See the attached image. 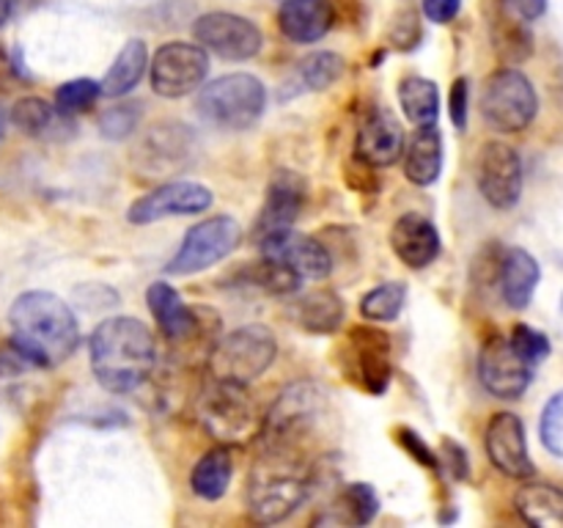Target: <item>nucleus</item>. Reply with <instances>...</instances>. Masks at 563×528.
Instances as JSON below:
<instances>
[{
  "label": "nucleus",
  "mask_w": 563,
  "mask_h": 528,
  "mask_svg": "<svg viewBox=\"0 0 563 528\" xmlns=\"http://www.w3.org/2000/svg\"><path fill=\"white\" fill-rule=\"evenodd\" d=\"M11 344L36 369L69 361L80 346V324L71 308L53 292H22L9 311Z\"/></svg>",
  "instance_id": "1"
},
{
  "label": "nucleus",
  "mask_w": 563,
  "mask_h": 528,
  "mask_svg": "<svg viewBox=\"0 0 563 528\" xmlns=\"http://www.w3.org/2000/svg\"><path fill=\"white\" fill-rule=\"evenodd\" d=\"M91 372L110 394H132L141 388L157 363L154 336L141 319L110 317L97 324L88 341Z\"/></svg>",
  "instance_id": "2"
},
{
  "label": "nucleus",
  "mask_w": 563,
  "mask_h": 528,
  "mask_svg": "<svg viewBox=\"0 0 563 528\" xmlns=\"http://www.w3.org/2000/svg\"><path fill=\"white\" fill-rule=\"evenodd\" d=\"M328 418V391L311 380H297V383L286 385L273 407L264 413L256 443L258 449H275L302 457V460H317L313 451L319 449Z\"/></svg>",
  "instance_id": "3"
},
{
  "label": "nucleus",
  "mask_w": 563,
  "mask_h": 528,
  "mask_svg": "<svg viewBox=\"0 0 563 528\" xmlns=\"http://www.w3.org/2000/svg\"><path fill=\"white\" fill-rule=\"evenodd\" d=\"M313 460L275 449H258L247 479V512L256 522H284L311 498Z\"/></svg>",
  "instance_id": "4"
},
{
  "label": "nucleus",
  "mask_w": 563,
  "mask_h": 528,
  "mask_svg": "<svg viewBox=\"0 0 563 528\" xmlns=\"http://www.w3.org/2000/svg\"><path fill=\"white\" fill-rule=\"evenodd\" d=\"M196 421L209 438L234 449L258 438L264 413L247 385L209 377V383L196 396Z\"/></svg>",
  "instance_id": "5"
},
{
  "label": "nucleus",
  "mask_w": 563,
  "mask_h": 528,
  "mask_svg": "<svg viewBox=\"0 0 563 528\" xmlns=\"http://www.w3.org/2000/svg\"><path fill=\"white\" fill-rule=\"evenodd\" d=\"M267 108V88L258 77L247 72L214 77L203 88H198L196 110L209 127L225 132L251 130L262 119Z\"/></svg>",
  "instance_id": "6"
},
{
  "label": "nucleus",
  "mask_w": 563,
  "mask_h": 528,
  "mask_svg": "<svg viewBox=\"0 0 563 528\" xmlns=\"http://www.w3.org/2000/svg\"><path fill=\"white\" fill-rule=\"evenodd\" d=\"M275 355H278V341L273 330L264 324H242L214 341L207 355L209 377L251 385L273 366Z\"/></svg>",
  "instance_id": "7"
},
{
  "label": "nucleus",
  "mask_w": 563,
  "mask_h": 528,
  "mask_svg": "<svg viewBox=\"0 0 563 528\" xmlns=\"http://www.w3.org/2000/svg\"><path fill=\"white\" fill-rule=\"evenodd\" d=\"M539 113L533 82L515 66L493 72L482 91V116L493 130L522 132Z\"/></svg>",
  "instance_id": "8"
},
{
  "label": "nucleus",
  "mask_w": 563,
  "mask_h": 528,
  "mask_svg": "<svg viewBox=\"0 0 563 528\" xmlns=\"http://www.w3.org/2000/svg\"><path fill=\"white\" fill-rule=\"evenodd\" d=\"M242 229L231 215H214V218L201 220L185 234L179 253L168 262L165 273L168 275H192L203 273L212 264L223 262L225 256L240 248Z\"/></svg>",
  "instance_id": "9"
},
{
  "label": "nucleus",
  "mask_w": 563,
  "mask_h": 528,
  "mask_svg": "<svg viewBox=\"0 0 563 528\" xmlns=\"http://www.w3.org/2000/svg\"><path fill=\"white\" fill-rule=\"evenodd\" d=\"M341 366L357 388L383 396L394 380L390 339L377 328H352L341 346Z\"/></svg>",
  "instance_id": "10"
},
{
  "label": "nucleus",
  "mask_w": 563,
  "mask_h": 528,
  "mask_svg": "<svg viewBox=\"0 0 563 528\" xmlns=\"http://www.w3.org/2000/svg\"><path fill=\"white\" fill-rule=\"evenodd\" d=\"M209 75V53L201 44L168 42L154 53L148 77L157 97L181 99L198 91Z\"/></svg>",
  "instance_id": "11"
},
{
  "label": "nucleus",
  "mask_w": 563,
  "mask_h": 528,
  "mask_svg": "<svg viewBox=\"0 0 563 528\" xmlns=\"http://www.w3.org/2000/svg\"><path fill=\"white\" fill-rule=\"evenodd\" d=\"M192 36L207 53L225 61L256 58L264 47L262 28L242 14L231 11H209L192 22Z\"/></svg>",
  "instance_id": "12"
},
{
  "label": "nucleus",
  "mask_w": 563,
  "mask_h": 528,
  "mask_svg": "<svg viewBox=\"0 0 563 528\" xmlns=\"http://www.w3.org/2000/svg\"><path fill=\"white\" fill-rule=\"evenodd\" d=\"M533 369L506 336H489L478 352V380L498 399H520L533 383Z\"/></svg>",
  "instance_id": "13"
},
{
  "label": "nucleus",
  "mask_w": 563,
  "mask_h": 528,
  "mask_svg": "<svg viewBox=\"0 0 563 528\" xmlns=\"http://www.w3.org/2000/svg\"><path fill=\"white\" fill-rule=\"evenodd\" d=\"M212 190L203 187L201 182L170 179L137 198L126 209V220L132 226H148L163 218H170V215H201L212 207Z\"/></svg>",
  "instance_id": "14"
},
{
  "label": "nucleus",
  "mask_w": 563,
  "mask_h": 528,
  "mask_svg": "<svg viewBox=\"0 0 563 528\" xmlns=\"http://www.w3.org/2000/svg\"><path fill=\"white\" fill-rule=\"evenodd\" d=\"M478 190L495 209L517 207L522 196V160L504 141H489L478 154Z\"/></svg>",
  "instance_id": "15"
},
{
  "label": "nucleus",
  "mask_w": 563,
  "mask_h": 528,
  "mask_svg": "<svg viewBox=\"0 0 563 528\" xmlns=\"http://www.w3.org/2000/svg\"><path fill=\"white\" fill-rule=\"evenodd\" d=\"M258 248H262V256L286 264L300 278L322 280L333 273V256H330L328 245L319 242L317 237L300 234L291 226L262 234L258 237Z\"/></svg>",
  "instance_id": "16"
},
{
  "label": "nucleus",
  "mask_w": 563,
  "mask_h": 528,
  "mask_svg": "<svg viewBox=\"0 0 563 528\" xmlns=\"http://www.w3.org/2000/svg\"><path fill=\"white\" fill-rule=\"evenodd\" d=\"M484 446H487V457L504 476L509 479H531L537 473L531 454H528V438L526 424L515 413H495L487 424V435H484Z\"/></svg>",
  "instance_id": "17"
},
{
  "label": "nucleus",
  "mask_w": 563,
  "mask_h": 528,
  "mask_svg": "<svg viewBox=\"0 0 563 528\" xmlns=\"http://www.w3.org/2000/svg\"><path fill=\"white\" fill-rule=\"evenodd\" d=\"M405 154V130L385 108H372L355 135V157L368 168H388Z\"/></svg>",
  "instance_id": "18"
},
{
  "label": "nucleus",
  "mask_w": 563,
  "mask_h": 528,
  "mask_svg": "<svg viewBox=\"0 0 563 528\" xmlns=\"http://www.w3.org/2000/svg\"><path fill=\"white\" fill-rule=\"evenodd\" d=\"M308 187L306 179L295 170H275L267 187V201H264L262 215L256 220V237L269 234V231L289 229L300 218L306 207Z\"/></svg>",
  "instance_id": "19"
},
{
  "label": "nucleus",
  "mask_w": 563,
  "mask_h": 528,
  "mask_svg": "<svg viewBox=\"0 0 563 528\" xmlns=\"http://www.w3.org/2000/svg\"><path fill=\"white\" fill-rule=\"evenodd\" d=\"M390 245L407 267L423 270L440 256L443 242H440V231L432 220L418 212H407L396 220L394 231H390Z\"/></svg>",
  "instance_id": "20"
},
{
  "label": "nucleus",
  "mask_w": 563,
  "mask_h": 528,
  "mask_svg": "<svg viewBox=\"0 0 563 528\" xmlns=\"http://www.w3.org/2000/svg\"><path fill=\"white\" fill-rule=\"evenodd\" d=\"M335 9L330 0H284L278 9V28L289 42L313 44L333 28Z\"/></svg>",
  "instance_id": "21"
},
{
  "label": "nucleus",
  "mask_w": 563,
  "mask_h": 528,
  "mask_svg": "<svg viewBox=\"0 0 563 528\" xmlns=\"http://www.w3.org/2000/svg\"><path fill=\"white\" fill-rule=\"evenodd\" d=\"M539 278H542V270L539 262L526 251V248H509L500 256V292H504L506 306L522 311L528 308V302L533 300V292H537Z\"/></svg>",
  "instance_id": "22"
},
{
  "label": "nucleus",
  "mask_w": 563,
  "mask_h": 528,
  "mask_svg": "<svg viewBox=\"0 0 563 528\" xmlns=\"http://www.w3.org/2000/svg\"><path fill=\"white\" fill-rule=\"evenodd\" d=\"M401 157H405V174L412 185H434L443 174V135L438 124L416 127Z\"/></svg>",
  "instance_id": "23"
},
{
  "label": "nucleus",
  "mask_w": 563,
  "mask_h": 528,
  "mask_svg": "<svg viewBox=\"0 0 563 528\" xmlns=\"http://www.w3.org/2000/svg\"><path fill=\"white\" fill-rule=\"evenodd\" d=\"M137 154L146 160V170L163 168L174 174L176 168L190 163V130L176 121L157 124L148 132Z\"/></svg>",
  "instance_id": "24"
},
{
  "label": "nucleus",
  "mask_w": 563,
  "mask_h": 528,
  "mask_svg": "<svg viewBox=\"0 0 563 528\" xmlns=\"http://www.w3.org/2000/svg\"><path fill=\"white\" fill-rule=\"evenodd\" d=\"M291 319L306 333L330 336L344 324V300L333 289L308 292L291 306Z\"/></svg>",
  "instance_id": "25"
},
{
  "label": "nucleus",
  "mask_w": 563,
  "mask_h": 528,
  "mask_svg": "<svg viewBox=\"0 0 563 528\" xmlns=\"http://www.w3.org/2000/svg\"><path fill=\"white\" fill-rule=\"evenodd\" d=\"M517 515L537 528H563V490L548 482H528L515 495Z\"/></svg>",
  "instance_id": "26"
},
{
  "label": "nucleus",
  "mask_w": 563,
  "mask_h": 528,
  "mask_svg": "<svg viewBox=\"0 0 563 528\" xmlns=\"http://www.w3.org/2000/svg\"><path fill=\"white\" fill-rule=\"evenodd\" d=\"M231 476H234V449L218 443L196 462L190 473V487L198 498L220 501L229 493Z\"/></svg>",
  "instance_id": "27"
},
{
  "label": "nucleus",
  "mask_w": 563,
  "mask_h": 528,
  "mask_svg": "<svg viewBox=\"0 0 563 528\" xmlns=\"http://www.w3.org/2000/svg\"><path fill=\"white\" fill-rule=\"evenodd\" d=\"M146 69H148L146 44H143V38H130V42L119 50L113 64H110L104 80L99 82V86H102V97L119 99L124 97V94H130L132 88L141 82V77L146 75Z\"/></svg>",
  "instance_id": "28"
},
{
  "label": "nucleus",
  "mask_w": 563,
  "mask_h": 528,
  "mask_svg": "<svg viewBox=\"0 0 563 528\" xmlns=\"http://www.w3.org/2000/svg\"><path fill=\"white\" fill-rule=\"evenodd\" d=\"M328 515H322V522H350V526H368L379 512V495L372 484L352 482L339 490L333 501L328 504Z\"/></svg>",
  "instance_id": "29"
},
{
  "label": "nucleus",
  "mask_w": 563,
  "mask_h": 528,
  "mask_svg": "<svg viewBox=\"0 0 563 528\" xmlns=\"http://www.w3.org/2000/svg\"><path fill=\"white\" fill-rule=\"evenodd\" d=\"M399 105L416 127L438 124L440 91L438 82L427 77H407L399 82Z\"/></svg>",
  "instance_id": "30"
},
{
  "label": "nucleus",
  "mask_w": 563,
  "mask_h": 528,
  "mask_svg": "<svg viewBox=\"0 0 563 528\" xmlns=\"http://www.w3.org/2000/svg\"><path fill=\"white\" fill-rule=\"evenodd\" d=\"M493 42H495V53L500 55V61L506 64H522L526 58H531L533 53V36L531 31L526 28V22L515 20L509 16V11H500L493 22Z\"/></svg>",
  "instance_id": "31"
},
{
  "label": "nucleus",
  "mask_w": 563,
  "mask_h": 528,
  "mask_svg": "<svg viewBox=\"0 0 563 528\" xmlns=\"http://www.w3.org/2000/svg\"><path fill=\"white\" fill-rule=\"evenodd\" d=\"M245 278L247 284L256 286V289L262 292H269V295H295L302 284V278L295 270H289L286 264L267 256H262V262L251 264V267L245 270Z\"/></svg>",
  "instance_id": "32"
},
{
  "label": "nucleus",
  "mask_w": 563,
  "mask_h": 528,
  "mask_svg": "<svg viewBox=\"0 0 563 528\" xmlns=\"http://www.w3.org/2000/svg\"><path fill=\"white\" fill-rule=\"evenodd\" d=\"M346 61L333 50H317V53L306 55L300 61V80L306 82L311 91H328L330 86L344 77Z\"/></svg>",
  "instance_id": "33"
},
{
  "label": "nucleus",
  "mask_w": 563,
  "mask_h": 528,
  "mask_svg": "<svg viewBox=\"0 0 563 528\" xmlns=\"http://www.w3.org/2000/svg\"><path fill=\"white\" fill-rule=\"evenodd\" d=\"M407 302V286L401 280L379 284L377 289L366 292L361 300V314L372 322H394Z\"/></svg>",
  "instance_id": "34"
},
{
  "label": "nucleus",
  "mask_w": 563,
  "mask_h": 528,
  "mask_svg": "<svg viewBox=\"0 0 563 528\" xmlns=\"http://www.w3.org/2000/svg\"><path fill=\"white\" fill-rule=\"evenodd\" d=\"M55 116H58V110H55V105H49L47 99L22 97L16 99V105L11 108V124L20 132H25V135L38 138L44 135V132L53 130Z\"/></svg>",
  "instance_id": "35"
},
{
  "label": "nucleus",
  "mask_w": 563,
  "mask_h": 528,
  "mask_svg": "<svg viewBox=\"0 0 563 528\" xmlns=\"http://www.w3.org/2000/svg\"><path fill=\"white\" fill-rule=\"evenodd\" d=\"M102 97V86L91 77H77V80H66L55 88V110L58 116H75L86 113Z\"/></svg>",
  "instance_id": "36"
},
{
  "label": "nucleus",
  "mask_w": 563,
  "mask_h": 528,
  "mask_svg": "<svg viewBox=\"0 0 563 528\" xmlns=\"http://www.w3.org/2000/svg\"><path fill=\"white\" fill-rule=\"evenodd\" d=\"M137 121H141V105L137 102L115 105V108H110L108 113L102 116L99 130H102V135L110 138V141H124L126 135L135 132Z\"/></svg>",
  "instance_id": "37"
},
{
  "label": "nucleus",
  "mask_w": 563,
  "mask_h": 528,
  "mask_svg": "<svg viewBox=\"0 0 563 528\" xmlns=\"http://www.w3.org/2000/svg\"><path fill=\"white\" fill-rule=\"evenodd\" d=\"M539 432H542L544 449H548L550 454L563 457V391H559V394L544 405Z\"/></svg>",
  "instance_id": "38"
},
{
  "label": "nucleus",
  "mask_w": 563,
  "mask_h": 528,
  "mask_svg": "<svg viewBox=\"0 0 563 528\" xmlns=\"http://www.w3.org/2000/svg\"><path fill=\"white\" fill-rule=\"evenodd\" d=\"M509 341L528 363H533V366L542 363L544 358L550 355V339L542 333V330L531 328V324H515Z\"/></svg>",
  "instance_id": "39"
},
{
  "label": "nucleus",
  "mask_w": 563,
  "mask_h": 528,
  "mask_svg": "<svg viewBox=\"0 0 563 528\" xmlns=\"http://www.w3.org/2000/svg\"><path fill=\"white\" fill-rule=\"evenodd\" d=\"M438 462L440 465H445V471H449L456 482L467 479V473H471V460H467V451L462 449L460 443H454L451 438H445L443 446H440Z\"/></svg>",
  "instance_id": "40"
},
{
  "label": "nucleus",
  "mask_w": 563,
  "mask_h": 528,
  "mask_svg": "<svg viewBox=\"0 0 563 528\" xmlns=\"http://www.w3.org/2000/svg\"><path fill=\"white\" fill-rule=\"evenodd\" d=\"M467 108H471V82H467V77H456L454 86H451L449 110L451 121L460 132L467 130Z\"/></svg>",
  "instance_id": "41"
},
{
  "label": "nucleus",
  "mask_w": 563,
  "mask_h": 528,
  "mask_svg": "<svg viewBox=\"0 0 563 528\" xmlns=\"http://www.w3.org/2000/svg\"><path fill=\"white\" fill-rule=\"evenodd\" d=\"M396 438H399V443L405 446V449L410 451V454L416 457V460L421 462V465H427V468H440L438 454H434V451L429 449L427 440H423L421 435L412 432V429H407V427H401V429H396Z\"/></svg>",
  "instance_id": "42"
},
{
  "label": "nucleus",
  "mask_w": 563,
  "mask_h": 528,
  "mask_svg": "<svg viewBox=\"0 0 563 528\" xmlns=\"http://www.w3.org/2000/svg\"><path fill=\"white\" fill-rule=\"evenodd\" d=\"M462 9V0H423V14L434 25H449Z\"/></svg>",
  "instance_id": "43"
},
{
  "label": "nucleus",
  "mask_w": 563,
  "mask_h": 528,
  "mask_svg": "<svg viewBox=\"0 0 563 528\" xmlns=\"http://www.w3.org/2000/svg\"><path fill=\"white\" fill-rule=\"evenodd\" d=\"M509 6L522 20H539L548 11V0H509Z\"/></svg>",
  "instance_id": "44"
},
{
  "label": "nucleus",
  "mask_w": 563,
  "mask_h": 528,
  "mask_svg": "<svg viewBox=\"0 0 563 528\" xmlns=\"http://www.w3.org/2000/svg\"><path fill=\"white\" fill-rule=\"evenodd\" d=\"M14 77H16V66L11 64L9 53L0 47V91H9L14 86Z\"/></svg>",
  "instance_id": "45"
},
{
  "label": "nucleus",
  "mask_w": 563,
  "mask_h": 528,
  "mask_svg": "<svg viewBox=\"0 0 563 528\" xmlns=\"http://www.w3.org/2000/svg\"><path fill=\"white\" fill-rule=\"evenodd\" d=\"M11 11H14V0H0V28L9 22Z\"/></svg>",
  "instance_id": "46"
},
{
  "label": "nucleus",
  "mask_w": 563,
  "mask_h": 528,
  "mask_svg": "<svg viewBox=\"0 0 563 528\" xmlns=\"http://www.w3.org/2000/svg\"><path fill=\"white\" fill-rule=\"evenodd\" d=\"M5 121H9V116H5V108L0 105V141H3V135H5Z\"/></svg>",
  "instance_id": "47"
}]
</instances>
